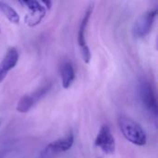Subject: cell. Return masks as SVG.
I'll list each match as a JSON object with an SVG mask.
<instances>
[{"mask_svg": "<svg viewBox=\"0 0 158 158\" xmlns=\"http://www.w3.org/2000/svg\"><path fill=\"white\" fill-rule=\"evenodd\" d=\"M42 4H43V5H44V7L45 9H46V8H48V9H49V8L51 7V5H52V3H51L50 1H42Z\"/></svg>", "mask_w": 158, "mask_h": 158, "instance_id": "cell-15", "label": "cell"}, {"mask_svg": "<svg viewBox=\"0 0 158 158\" xmlns=\"http://www.w3.org/2000/svg\"><path fill=\"white\" fill-rule=\"evenodd\" d=\"M73 143H74L73 134L71 132H69V134H68L66 137H64L62 139H58V140L49 143L48 146L56 155L58 153L66 152V151L69 150L72 147Z\"/></svg>", "mask_w": 158, "mask_h": 158, "instance_id": "cell-6", "label": "cell"}, {"mask_svg": "<svg viewBox=\"0 0 158 158\" xmlns=\"http://www.w3.org/2000/svg\"><path fill=\"white\" fill-rule=\"evenodd\" d=\"M39 99L37 98V96L35 95L34 93L31 94H25L18 102L16 109L19 113H26L34 106V104Z\"/></svg>", "mask_w": 158, "mask_h": 158, "instance_id": "cell-8", "label": "cell"}, {"mask_svg": "<svg viewBox=\"0 0 158 158\" xmlns=\"http://www.w3.org/2000/svg\"><path fill=\"white\" fill-rule=\"evenodd\" d=\"M75 79V72L73 66L70 62L63 63L61 67V80H62V86L65 89H68L71 86L73 81Z\"/></svg>", "mask_w": 158, "mask_h": 158, "instance_id": "cell-7", "label": "cell"}, {"mask_svg": "<svg viewBox=\"0 0 158 158\" xmlns=\"http://www.w3.org/2000/svg\"><path fill=\"white\" fill-rule=\"evenodd\" d=\"M156 14H157V9L156 8L143 13L136 19L133 26V33L136 37L143 38L150 32L155 19L156 17Z\"/></svg>", "mask_w": 158, "mask_h": 158, "instance_id": "cell-2", "label": "cell"}, {"mask_svg": "<svg viewBox=\"0 0 158 158\" xmlns=\"http://www.w3.org/2000/svg\"><path fill=\"white\" fill-rule=\"evenodd\" d=\"M20 4H22L23 6H26L31 12H36V11H41L45 9L40 2L38 1H34V0H31V1H20Z\"/></svg>", "mask_w": 158, "mask_h": 158, "instance_id": "cell-12", "label": "cell"}, {"mask_svg": "<svg viewBox=\"0 0 158 158\" xmlns=\"http://www.w3.org/2000/svg\"><path fill=\"white\" fill-rule=\"evenodd\" d=\"M0 32H1V29H0Z\"/></svg>", "mask_w": 158, "mask_h": 158, "instance_id": "cell-17", "label": "cell"}, {"mask_svg": "<svg viewBox=\"0 0 158 158\" xmlns=\"http://www.w3.org/2000/svg\"><path fill=\"white\" fill-rule=\"evenodd\" d=\"M93 12V6H90L86 12L84 13V16L81 19V25H80V29H79V32H78V43L80 44V47H83L86 45V41H85V31H86V28L90 19V17L92 15Z\"/></svg>", "mask_w": 158, "mask_h": 158, "instance_id": "cell-9", "label": "cell"}, {"mask_svg": "<svg viewBox=\"0 0 158 158\" xmlns=\"http://www.w3.org/2000/svg\"><path fill=\"white\" fill-rule=\"evenodd\" d=\"M95 145L99 147L105 154L110 155L114 153L116 147L115 139L108 126L103 125L101 127L95 139Z\"/></svg>", "mask_w": 158, "mask_h": 158, "instance_id": "cell-3", "label": "cell"}, {"mask_svg": "<svg viewBox=\"0 0 158 158\" xmlns=\"http://www.w3.org/2000/svg\"><path fill=\"white\" fill-rule=\"evenodd\" d=\"M119 129L123 136L131 143L139 146L146 144L147 137L143 128L133 119L126 116H120L118 118Z\"/></svg>", "mask_w": 158, "mask_h": 158, "instance_id": "cell-1", "label": "cell"}, {"mask_svg": "<svg viewBox=\"0 0 158 158\" xmlns=\"http://www.w3.org/2000/svg\"><path fill=\"white\" fill-rule=\"evenodd\" d=\"M44 15H45V9L41 10V11H36V12H31L25 17L24 20L30 27H33L42 21Z\"/></svg>", "mask_w": 158, "mask_h": 158, "instance_id": "cell-11", "label": "cell"}, {"mask_svg": "<svg viewBox=\"0 0 158 158\" xmlns=\"http://www.w3.org/2000/svg\"><path fill=\"white\" fill-rule=\"evenodd\" d=\"M0 10L10 22H12L14 24H18L19 22V17L18 13L16 12V10L14 8H12L6 3L0 1Z\"/></svg>", "mask_w": 158, "mask_h": 158, "instance_id": "cell-10", "label": "cell"}, {"mask_svg": "<svg viewBox=\"0 0 158 158\" xmlns=\"http://www.w3.org/2000/svg\"><path fill=\"white\" fill-rule=\"evenodd\" d=\"M55 155H56V154H55V153L49 148V146L47 145V146L43 150V152L39 155L38 158H53Z\"/></svg>", "mask_w": 158, "mask_h": 158, "instance_id": "cell-14", "label": "cell"}, {"mask_svg": "<svg viewBox=\"0 0 158 158\" xmlns=\"http://www.w3.org/2000/svg\"><path fill=\"white\" fill-rule=\"evenodd\" d=\"M140 94L143 106L153 115L157 116V101L156 94L153 90L152 85L147 81H142L140 86Z\"/></svg>", "mask_w": 158, "mask_h": 158, "instance_id": "cell-4", "label": "cell"}, {"mask_svg": "<svg viewBox=\"0 0 158 158\" xmlns=\"http://www.w3.org/2000/svg\"><path fill=\"white\" fill-rule=\"evenodd\" d=\"M81 56H82V59L85 63H89L90 60H91V52H90V49L87 45L83 46L81 48Z\"/></svg>", "mask_w": 158, "mask_h": 158, "instance_id": "cell-13", "label": "cell"}, {"mask_svg": "<svg viewBox=\"0 0 158 158\" xmlns=\"http://www.w3.org/2000/svg\"><path fill=\"white\" fill-rule=\"evenodd\" d=\"M19 52L15 47H9L0 62V83L6 79L9 70H11L18 63Z\"/></svg>", "mask_w": 158, "mask_h": 158, "instance_id": "cell-5", "label": "cell"}, {"mask_svg": "<svg viewBox=\"0 0 158 158\" xmlns=\"http://www.w3.org/2000/svg\"><path fill=\"white\" fill-rule=\"evenodd\" d=\"M0 126H1V120H0Z\"/></svg>", "mask_w": 158, "mask_h": 158, "instance_id": "cell-16", "label": "cell"}]
</instances>
